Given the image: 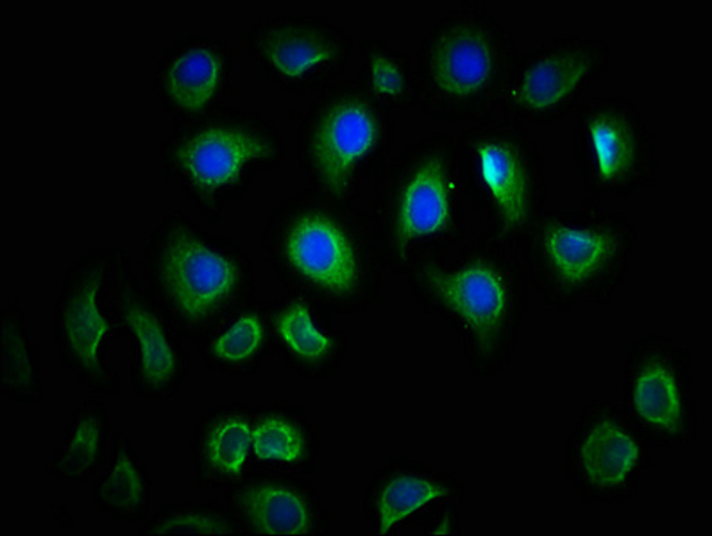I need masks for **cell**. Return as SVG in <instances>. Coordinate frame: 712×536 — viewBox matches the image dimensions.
I'll use <instances>...</instances> for the list:
<instances>
[{"instance_id": "30bf717a", "label": "cell", "mask_w": 712, "mask_h": 536, "mask_svg": "<svg viewBox=\"0 0 712 536\" xmlns=\"http://www.w3.org/2000/svg\"><path fill=\"white\" fill-rule=\"evenodd\" d=\"M483 177L496 200L505 220L511 225L524 216L526 186L520 163L507 146L485 145L478 148Z\"/></svg>"}, {"instance_id": "7a4b0ae2", "label": "cell", "mask_w": 712, "mask_h": 536, "mask_svg": "<svg viewBox=\"0 0 712 536\" xmlns=\"http://www.w3.org/2000/svg\"><path fill=\"white\" fill-rule=\"evenodd\" d=\"M291 262L305 275L335 292H345L355 279L352 248L330 220L307 216L298 222L287 242Z\"/></svg>"}, {"instance_id": "4fadbf2b", "label": "cell", "mask_w": 712, "mask_h": 536, "mask_svg": "<svg viewBox=\"0 0 712 536\" xmlns=\"http://www.w3.org/2000/svg\"><path fill=\"white\" fill-rule=\"evenodd\" d=\"M585 69V63L578 57H551L527 72L521 87V99L534 108L550 105L573 89Z\"/></svg>"}, {"instance_id": "8fae6325", "label": "cell", "mask_w": 712, "mask_h": 536, "mask_svg": "<svg viewBox=\"0 0 712 536\" xmlns=\"http://www.w3.org/2000/svg\"><path fill=\"white\" fill-rule=\"evenodd\" d=\"M216 56L207 49H195L179 58L168 74L172 98L188 111H197L208 101L216 87L219 74Z\"/></svg>"}, {"instance_id": "cb8c5ba5", "label": "cell", "mask_w": 712, "mask_h": 536, "mask_svg": "<svg viewBox=\"0 0 712 536\" xmlns=\"http://www.w3.org/2000/svg\"><path fill=\"white\" fill-rule=\"evenodd\" d=\"M373 83L382 93L398 94L402 88V78L397 68L382 58H375L372 63Z\"/></svg>"}, {"instance_id": "6da1fadb", "label": "cell", "mask_w": 712, "mask_h": 536, "mask_svg": "<svg viewBox=\"0 0 712 536\" xmlns=\"http://www.w3.org/2000/svg\"><path fill=\"white\" fill-rule=\"evenodd\" d=\"M163 273L173 298L191 318L206 314L235 281L229 261L186 235L172 239L165 253Z\"/></svg>"}, {"instance_id": "ac0fdd59", "label": "cell", "mask_w": 712, "mask_h": 536, "mask_svg": "<svg viewBox=\"0 0 712 536\" xmlns=\"http://www.w3.org/2000/svg\"><path fill=\"white\" fill-rule=\"evenodd\" d=\"M95 290L85 289L72 300L65 315L67 332L78 355L88 364L95 359L96 348L106 330L95 302Z\"/></svg>"}, {"instance_id": "ffe728a7", "label": "cell", "mask_w": 712, "mask_h": 536, "mask_svg": "<svg viewBox=\"0 0 712 536\" xmlns=\"http://www.w3.org/2000/svg\"><path fill=\"white\" fill-rule=\"evenodd\" d=\"M256 455L260 459L292 462L302 454L303 441L299 431L280 419L265 421L252 434Z\"/></svg>"}, {"instance_id": "5b68a950", "label": "cell", "mask_w": 712, "mask_h": 536, "mask_svg": "<svg viewBox=\"0 0 712 536\" xmlns=\"http://www.w3.org/2000/svg\"><path fill=\"white\" fill-rule=\"evenodd\" d=\"M440 295L461 316L480 341L494 337L505 307V293L489 269L474 266L434 279Z\"/></svg>"}, {"instance_id": "8992f818", "label": "cell", "mask_w": 712, "mask_h": 536, "mask_svg": "<svg viewBox=\"0 0 712 536\" xmlns=\"http://www.w3.org/2000/svg\"><path fill=\"white\" fill-rule=\"evenodd\" d=\"M448 212L444 170L440 162L432 159L419 169L403 195L398 222L400 243L436 231L446 221Z\"/></svg>"}, {"instance_id": "d6986e66", "label": "cell", "mask_w": 712, "mask_h": 536, "mask_svg": "<svg viewBox=\"0 0 712 536\" xmlns=\"http://www.w3.org/2000/svg\"><path fill=\"white\" fill-rule=\"evenodd\" d=\"M127 320L140 343L145 375L154 382L164 380L172 371L174 359L158 323L149 314L134 305L128 309Z\"/></svg>"}, {"instance_id": "5bb4252c", "label": "cell", "mask_w": 712, "mask_h": 536, "mask_svg": "<svg viewBox=\"0 0 712 536\" xmlns=\"http://www.w3.org/2000/svg\"><path fill=\"white\" fill-rule=\"evenodd\" d=\"M547 246L562 275L576 281L594 268L605 251L606 242L598 234L559 227L548 235Z\"/></svg>"}, {"instance_id": "3957f363", "label": "cell", "mask_w": 712, "mask_h": 536, "mask_svg": "<svg viewBox=\"0 0 712 536\" xmlns=\"http://www.w3.org/2000/svg\"><path fill=\"white\" fill-rule=\"evenodd\" d=\"M375 134L372 116L361 104H340L327 113L313 149L321 175L334 193L343 190L355 161L370 148Z\"/></svg>"}, {"instance_id": "7c38bea8", "label": "cell", "mask_w": 712, "mask_h": 536, "mask_svg": "<svg viewBox=\"0 0 712 536\" xmlns=\"http://www.w3.org/2000/svg\"><path fill=\"white\" fill-rule=\"evenodd\" d=\"M264 51L282 73L296 76L318 62L327 59L331 51L316 33L296 28L274 31L266 36Z\"/></svg>"}, {"instance_id": "44dd1931", "label": "cell", "mask_w": 712, "mask_h": 536, "mask_svg": "<svg viewBox=\"0 0 712 536\" xmlns=\"http://www.w3.org/2000/svg\"><path fill=\"white\" fill-rule=\"evenodd\" d=\"M248 425L241 421H231L218 428L209 443L210 460L214 465L227 472L241 470L251 441Z\"/></svg>"}, {"instance_id": "2e32d148", "label": "cell", "mask_w": 712, "mask_h": 536, "mask_svg": "<svg viewBox=\"0 0 712 536\" xmlns=\"http://www.w3.org/2000/svg\"><path fill=\"white\" fill-rule=\"evenodd\" d=\"M638 411L654 423L670 428L680 414V405L673 378L661 367L645 371L638 378L635 390Z\"/></svg>"}, {"instance_id": "e0dca14e", "label": "cell", "mask_w": 712, "mask_h": 536, "mask_svg": "<svg viewBox=\"0 0 712 536\" xmlns=\"http://www.w3.org/2000/svg\"><path fill=\"white\" fill-rule=\"evenodd\" d=\"M590 129L603 175L612 178L621 174L633 157V142L628 129L616 117L608 115L593 119Z\"/></svg>"}, {"instance_id": "603a6c76", "label": "cell", "mask_w": 712, "mask_h": 536, "mask_svg": "<svg viewBox=\"0 0 712 536\" xmlns=\"http://www.w3.org/2000/svg\"><path fill=\"white\" fill-rule=\"evenodd\" d=\"M262 330L252 316L238 320L215 343L213 350L222 359L236 361L250 355L259 344Z\"/></svg>"}, {"instance_id": "7402d4cb", "label": "cell", "mask_w": 712, "mask_h": 536, "mask_svg": "<svg viewBox=\"0 0 712 536\" xmlns=\"http://www.w3.org/2000/svg\"><path fill=\"white\" fill-rule=\"evenodd\" d=\"M279 330L287 343L305 357H319L329 346V340L314 327L302 306H295L283 315Z\"/></svg>"}, {"instance_id": "9c48e42d", "label": "cell", "mask_w": 712, "mask_h": 536, "mask_svg": "<svg viewBox=\"0 0 712 536\" xmlns=\"http://www.w3.org/2000/svg\"><path fill=\"white\" fill-rule=\"evenodd\" d=\"M633 441L615 425L597 426L585 441L581 456L588 474L597 485L622 481L637 457Z\"/></svg>"}, {"instance_id": "277c9868", "label": "cell", "mask_w": 712, "mask_h": 536, "mask_svg": "<svg viewBox=\"0 0 712 536\" xmlns=\"http://www.w3.org/2000/svg\"><path fill=\"white\" fill-rule=\"evenodd\" d=\"M264 145L243 131L213 129L188 140L178 156L193 180L217 187L236 178L242 165L264 152Z\"/></svg>"}, {"instance_id": "d4e9b609", "label": "cell", "mask_w": 712, "mask_h": 536, "mask_svg": "<svg viewBox=\"0 0 712 536\" xmlns=\"http://www.w3.org/2000/svg\"><path fill=\"white\" fill-rule=\"evenodd\" d=\"M170 533H222V527L215 521L199 516L175 518L163 528Z\"/></svg>"}, {"instance_id": "ba28073f", "label": "cell", "mask_w": 712, "mask_h": 536, "mask_svg": "<svg viewBox=\"0 0 712 536\" xmlns=\"http://www.w3.org/2000/svg\"><path fill=\"white\" fill-rule=\"evenodd\" d=\"M242 505L254 526L261 533L297 535L307 530L308 516L302 501L284 489L261 486L248 489Z\"/></svg>"}, {"instance_id": "52a82bcc", "label": "cell", "mask_w": 712, "mask_h": 536, "mask_svg": "<svg viewBox=\"0 0 712 536\" xmlns=\"http://www.w3.org/2000/svg\"><path fill=\"white\" fill-rule=\"evenodd\" d=\"M490 56L484 39L471 30L460 29L442 42L436 56L435 79L446 91L465 95L487 79Z\"/></svg>"}, {"instance_id": "9a60e30c", "label": "cell", "mask_w": 712, "mask_h": 536, "mask_svg": "<svg viewBox=\"0 0 712 536\" xmlns=\"http://www.w3.org/2000/svg\"><path fill=\"white\" fill-rule=\"evenodd\" d=\"M445 492L442 486L420 478H395L386 485L379 499L380 533H386L395 523Z\"/></svg>"}]
</instances>
